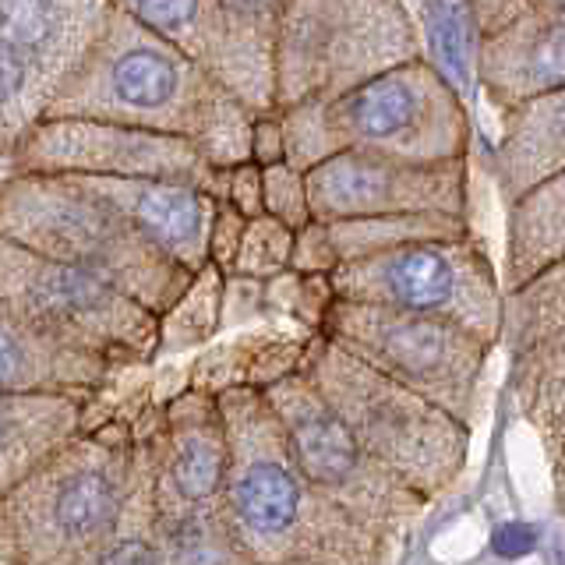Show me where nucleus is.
<instances>
[{
	"label": "nucleus",
	"mask_w": 565,
	"mask_h": 565,
	"mask_svg": "<svg viewBox=\"0 0 565 565\" xmlns=\"http://www.w3.org/2000/svg\"><path fill=\"white\" fill-rule=\"evenodd\" d=\"M43 117H88L188 138L212 167L252 159L255 110L205 64L110 8L82 64L61 82Z\"/></svg>",
	"instance_id": "f257e3e1"
},
{
	"label": "nucleus",
	"mask_w": 565,
	"mask_h": 565,
	"mask_svg": "<svg viewBox=\"0 0 565 565\" xmlns=\"http://www.w3.org/2000/svg\"><path fill=\"white\" fill-rule=\"evenodd\" d=\"M226 424L223 509L255 565H388L393 547L371 537L297 470L287 438L258 388L216 396Z\"/></svg>",
	"instance_id": "f03ea898"
},
{
	"label": "nucleus",
	"mask_w": 565,
	"mask_h": 565,
	"mask_svg": "<svg viewBox=\"0 0 565 565\" xmlns=\"http://www.w3.org/2000/svg\"><path fill=\"white\" fill-rule=\"evenodd\" d=\"M114 393V385H110ZM106 396L85 428L0 499V565H82L110 534L135 477V414Z\"/></svg>",
	"instance_id": "7ed1b4c3"
},
{
	"label": "nucleus",
	"mask_w": 565,
	"mask_h": 565,
	"mask_svg": "<svg viewBox=\"0 0 565 565\" xmlns=\"http://www.w3.org/2000/svg\"><path fill=\"white\" fill-rule=\"evenodd\" d=\"M287 163L311 170L347 149L388 152L417 163L470 156V110L428 57L403 61L329 99L279 106Z\"/></svg>",
	"instance_id": "20e7f679"
},
{
	"label": "nucleus",
	"mask_w": 565,
	"mask_h": 565,
	"mask_svg": "<svg viewBox=\"0 0 565 565\" xmlns=\"http://www.w3.org/2000/svg\"><path fill=\"white\" fill-rule=\"evenodd\" d=\"M0 237L114 282L152 315H163L191 279L71 173L0 177Z\"/></svg>",
	"instance_id": "39448f33"
},
{
	"label": "nucleus",
	"mask_w": 565,
	"mask_h": 565,
	"mask_svg": "<svg viewBox=\"0 0 565 565\" xmlns=\"http://www.w3.org/2000/svg\"><path fill=\"white\" fill-rule=\"evenodd\" d=\"M300 371L358 446L428 505L446 499L463 477L473 428L435 403L379 375L322 332L308 340Z\"/></svg>",
	"instance_id": "423d86ee"
},
{
	"label": "nucleus",
	"mask_w": 565,
	"mask_h": 565,
	"mask_svg": "<svg viewBox=\"0 0 565 565\" xmlns=\"http://www.w3.org/2000/svg\"><path fill=\"white\" fill-rule=\"evenodd\" d=\"M414 57H424V35L403 0H287L273 50V99H329Z\"/></svg>",
	"instance_id": "0eeeda50"
},
{
	"label": "nucleus",
	"mask_w": 565,
	"mask_h": 565,
	"mask_svg": "<svg viewBox=\"0 0 565 565\" xmlns=\"http://www.w3.org/2000/svg\"><path fill=\"white\" fill-rule=\"evenodd\" d=\"M0 305L46 340L117 371L156 364L159 315L75 265L0 237Z\"/></svg>",
	"instance_id": "6e6552de"
},
{
	"label": "nucleus",
	"mask_w": 565,
	"mask_h": 565,
	"mask_svg": "<svg viewBox=\"0 0 565 565\" xmlns=\"http://www.w3.org/2000/svg\"><path fill=\"white\" fill-rule=\"evenodd\" d=\"M262 396L273 406L294 463L311 488L371 537L399 552L431 505L358 446L305 371L273 382Z\"/></svg>",
	"instance_id": "1a4fd4ad"
},
{
	"label": "nucleus",
	"mask_w": 565,
	"mask_h": 565,
	"mask_svg": "<svg viewBox=\"0 0 565 565\" xmlns=\"http://www.w3.org/2000/svg\"><path fill=\"white\" fill-rule=\"evenodd\" d=\"M329 282L335 297L353 305L441 318L491 347L502 340V276L473 230L463 237L399 244L343 262L329 273Z\"/></svg>",
	"instance_id": "9d476101"
},
{
	"label": "nucleus",
	"mask_w": 565,
	"mask_h": 565,
	"mask_svg": "<svg viewBox=\"0 0 565 565\" xmlns=\"http://www.w3.org/2000/svg\"><path fill=\"white\" fill-rule=\"evenodd\" d=\"M379 375L406 385L459 424L473 428L481 414L484 375L494 347L481 335L428 315L335 297L318 329Z\"/></svg>",
	"instance_id": "9b49d317"
},
{
	"label": "nucleus",
	"mask_w": 565,
	"mask_h": 565,
	"mask_svg": "<svg viewBox=\"0 0 565 565\" xmlns=\"http://www.w3.org/2000/svg\"><path fill=\"white\" fill-rule=\"evenodd\" d=\"M226 170L212 167L188 138L88 117H40L18 135L8 173H78V177H156L226 194Z\"/></svg>",
	"instance_id": "f8f14e48"
},
{
	"label": "nucleus",
	"mask_w": 565,
	"mask_h": 565,
	"mask_svg": "<svg viewBox=\"0 0 565 565\" xmlns=\"http://www.w3.org/2000/svg\"><path fill=\"white\" fill-rule=\"evenodd\" d=\"M311 220L406 216L446 212L470 220V163L467 156L417 163L388 152L347 149L305 170Z\"/></svg>",
	"instance_id": "ddd939ff"
},
{
	"label": "nucleus",
	"mask_w": 565,
	"mask_h": 565,
	"mask_svg": "<svg viewBox=\"0 0 565 565\" xmlns=\"http://www.w3.org/2000/svg\"><path fill=\"white\" fill-rule=\"evenodd\" d=\"M226 424L220 399L191 385L156 399V494L181 505H220Z\"/></svg>",
	"instance_id": "4468645a"
},
{
	"label": "nucleus",
	"mask_w": 565,
	"mask_h": 565,
	"mask_svg": "<svg viewBox=\"0 0 565 565\" xmlns=\"http://www.w3.org/2000/svg\"><path fill=\"white\" fill-rule=\"evenodd\" d=\"M78 181L103 194L141 237L184 273H199L209 265V223L216 209L209 191L156 177H78Z\"/></svg>",
	"instance_id": "2eb2a0df"
},
{
	"label": "nucleus",
	"mask_w": 565,
	"mask_h": 565,
	"mask_svg": "<svg viewBox=\"0 0 565 565\" xmlns=\"http://www.w3.org/2000/svg\"><path fill=\"white\" fill-rule=\"evenodd\" d=\"M110 8V0H0V43L22 53L57 93L96 43Z\"/></svg>",
	"instance_id": "dca6fc26"
},
{
	"label": "nucleus",
	"mask_w": 565,
	"mask_h": 565,
	"mask_svg": "<svg viewBox=\"0 0 565 565\" xmlns=\"http://www.w3.org/2000/svg\"><path fill=\"white\" fill-rule=\"evenodd\" d=\"M473 82L509 110L530 96L565 85V18H534L477 40Z\"/></svg>",
	"instance_id": "f3484780"
},
{
	"label": "nucleus",
	"mask_w": 565,
	"mask_h": 565,
	"mask_svg": "<svg viewBox=\"0 0 565 565\" xmlns=\"http://www.w3.org/2000/svg\"><path fill=\"white\" fill-rule=\"evenodd\" d=\"M103 393H0V499L99 411Z\"/></svg>",
	"instance_id": "a211bd4d"
},
{
	"label": "nucleus",
	"mask_w": 565,
	"mask_h": 565,
	"mask_svg": "<svg viewBox=\"0 0 565 565\" xmlns=\"http://www.w3.org/2000/svg\"><path fill=\"white\" fill-rule=\"evenodd\" d=\"M120 375L128 371L46 340L0 305V393H106Z\"/></svg>",
	"instance_id": "6ab92c4d"
},
{
	"label": "nucleus",
	"mask_w": 565,
	"mask_h": 565,
	"mask_svg": "<svg viewBox=\"0 0 565 565\" xmlns=\"http://www.w3.org/2000/svg\"><path fill=\"white\" fill-rule=\"evenodd\" d=\"M502 138L491 152V177L505 205L565 167V85L502 110Z\"/></svg>",
	"instance_id": "aec40b11"
},
{
	"label": "nucleus",
	"mask_w": 565,
	"mask_h": 565,
	"mask_svg": "<svg viewBox=\"0 0 565 565\" xmlns=\"http://www.w3.org/2000/svg\"><path fill=\"white\" fill-rule=\"evenodd\" d=\"M315 332L297 326H252L234 340L199 353L188 371L184 385L220 396L226 388H258L265 393L273 382L300 371V358Z\"/></svg>",
	"instance_id": "412c9836"
},
{
	"label": "nucleus",
	"mask_w": 565,
	"mask_h": 565,
	"mask_svg": "<svg viewBox=\"0 0 565 565\" xmlns=\"http://www.w3.org/2000/svg\"><path fill=\"white\" fill-rule=\"evenodd\" d=\"M287 0H216L220 82L252 110H273V50Z\"/></svg>",
	"instance_id": "4be33fe9"
},
{
	"label": "nucleus",
	"mask_w": 565,
	"mask_h": 565,
	"mask_svg": "<svg viewBox=\"0 0 565 565\" xmlns=\"http://www.w3.org/2000/svg\"><path fill=\"white\" fill-rule=\"evenodd\" d=\"M82 565H167L156 509V399L135 414V477L117 520Z\"/></svg>",
	"instance_id": "5701e85b"
},
{
	"label": "nucleus",
	"mask_w": 565,
	"mask_h": 565,
	"mask_svg": "<svg viewBox=\"0 0 565 565\" xmlns=\"http://www.w3.org/2000/svg\"><path fill=\"white\" fill-rule=\"evenodd\" d=\"M565 258V167L544 177L516 202L505 216V265L502 290H516L541 269Z\"/></svg>",
	"instance_id": "b1692460"
},
{
	"label": "nucleus",
	"mask_w": 565,
	"mask_h": 565,
	"mask_svg": "<svg viewBox=\"0 0 565 565\" xmlns=\"http://www.w3.org/2000/svg\"><path fill=\"white\" fill-rule=\"evenodd\" d=\"M509 396L541 438V449L565 446V335L509 353Z\"/></svg>",
	"instance_id": "393cba45"
},
{
	"label": "nucleus",
	"mask_w": 565,
	"mask_h": 565,
	"mask_svg": "<svg viewBox=\"0 0 565 565\" xmlns=\"http://www.w3.org/2000/svg\"><path fill=\"white\" fill-rule=\"evenodd\" d=\"M315 223L322 230L332 269L343 262H358L399 244L446 241V237L470 234V220L446 216V212H406V216H358V220H332V223L315 220Z\"/></svg>",
	"instance_id": "a878e982"
},
{
	"label": "nucleus",
	"mask_w": 565,
	"mask_h": 565,
	"mask_svg": "<svg viewBox=\"0 0 565 565\" xmlns=\"http://www.w3.org/2000/svg\"><path fill=\"white\" fill-rule=\"evenodd\" d=\"M167 565H255L220 505H181L156 494Z\"/></svg>",
	"instance_id": "bb28decb"
},
{
	"label": "nucleus",
	"mask_w": 565,
	"mask_h": 565,
	"mask_svg": "<svg viewBox=\"0 0 565 565\" xmlns=\"http://www.w3.org/2000/svg\"><path fill=\"white\" fill-rule=\"evenodd\" d=\"M558 335H565V258L505 294L499 347L520 353Z\"/></svg>",
	"instance_id": "cd10ccee"
},
{
	"label": "nucleus",
	"mask_w": 565,
	"mask_h": 565,
	"mask_svg": "<svg viewBox=\"0 0 565 565\" xmlns=\"http://www.w3.org/2000/svg\"><path fill=\"white\" fill-rule=\"evenodd\" d=\"M220 332H223V273L216 265H202L199 273H191L181 297L159 315L156 361L199 350L216 340Z\"/></svg>",
	"instance_id": "c85d7f7f"
},
{
	"label": "nucleus",
	"mask_w": 565,
	"mask_h": 565,
	"mask_svg": "<svg viewBox=\"0 0 565 565\" xmlns=\"http://www.w3.org/2000/svg\"><path fill=\"white\" fill-rule=\"evenodd\" d=\"M110 4L120 8L124 14H131L138 25H146L159 40L184 50L188 57L205 64L216 75V57H220L216 0H110Z\"/></svg>",
	"instance_id": "c756f323"
},
{
	"label": "nucleus",
	"mask_w": 565,
	"mask_h": 565,
	"mask_svg": "<svg viewBox=\"0 0 565 565\" xmlns=\"http://www.w3.org/2000/svg\"><path fill=\"white\" fill-rule=\"evenodd\" d=\"M53 99V85L35 71L22 53L0 43V146H14L43 117Z\"/></svg>",
	"instance_id": "7c9ffc66"
},
{
	"label": "nucleus",
	"mask_w": 565,
	"mask_h": 565,
	"mask_svg": "<svg viewBox=\"0 0 565 565\" xmlns=\"http://www.w3.org/2000/svg\"><path fill=\"white\" fill-rule=\"evenodd\" d=\"M290 255H294V230L262 212V216L247 220L230 276L273 279L290 269Z\"/></svg>",
	"instance_id": "2f4dec72"
},
{
	"label": "nucleus",
	"mask_w": 565,
	"mask_h": 565,
	"mask_svg": "<svg viewBox=\"0 0 565 565\" xmlns=\"http://www.w3.org/2000/svg\"><path fill=\"white\" fill-rule=\"evenodd\" d=\"M262 212L290 226L294 234L311 223V202H308V177L305 170L290 167L287 159L273 167H262Z\"/></svg>",
	"instance_id": "473e14b6"
},
{
	"label": "nucleus",
	"mask_w": 565,
	"mask_h": 565,
	"mask_svg": "<svg viewBox=\"0 0 565 565\" xmlns=\"http://www.w3.org/2000/svg\"><path fill=\"white\" fill-rule=\"evenodd\" d=\"M477 40L534 18H565V0H467Z\"/></svg>",
	"instance_id": "72a5a7b5"
},
{
	"label": "nucleus",
	"mask_w": 565,
	"mask_h": 565,
	"mask_svg": "<svg viewBox=\"0 0 565 565\" xmlns=\"http://www.w3.org/2000/svg\"><path fill=\"white\" fill-rule=\"evenodd\" d=\"M244 226H247L244 212H237L230 202L216 199V209H212V223H209V265H216L223 276H230V269H234Z\"/></svg>",
	"instance_id": "f704fd0d"
},
{
	"label": "nucleus",
	"mask_w": 565,
	"mask_h": 565,
	"mask_svg": "<svg viewBox=\"0 0 565 565\" xmlns=\"http://www.w3.org/2000/svg\"><path fill=\"white\" fill-rule=\"evenodd\" d=\"M255 322H265L262 279L223 276V332L226 329H252Z\"/></svg>",
	"instance_id": "c9c22d12"
},
{
	"label": "nucleus",
	"mask_w": 565,
	"mask_h": 565,
	"mask_svg": "<svg viewBox=\"0 0 565 565\" xmlns=\"http://www.w3.org/2000/svg\"><path fill=\"white\" fill-rule=\"evenodd\" d=\"M287 159V138H282V117L279 106L273 110H258L252 120V163L273 167Z\"/></svg>",
	"instance_id": "e433bc0d"
},
{
	"label": "nucleus",
	"mask_w": 565,
	"mask_h": 565,
	"mask_svg": "<svg viewBox=\"0 0 565 565\" xmlns=\"http://www.w3.org/2000/svg\"><path fill=\"white\" fill-rule=\"evenodd\" d=\"M223 202H230L237 212H244L247 220L262 216V167L258 163H237L226 170V194Z\"/></svg>",
	"instance_id": "4c0bfd02"
},
{
	"label": "nucleus",
	"mask_w": 565,
	"mask_h": 565,
	"mask_svg": "<svg viewBox=\"0 0 565 565\" xmlns=\"http://www.w3.org/2000/svg\"><path fill=\"white\" fill-rule=\"evenodd\" d=\"M544 459H547V470H552V499H555V509L565 523V446L544 452Z\"/></svg>",
	"instance_id": "58836bf2"
},
{
	"label": "nucleus",
	"mask_w": 565,
	"mask_h": 565,
	"mask_svg": "<svg viewBox=\"0 0 565 565\" xmlns=\"http://www.w3.org/2000/svg\"><path fill=\"white\" fill-rule=\"evenodd\" d=\"M8 156H11V146H0V177L8 173Z\"/></svg>",
	"instance_id": "ea45409f"
},
{
	"label": "nucleus",
	"mask_w": 565,
	"mask_h": 565,
	"mask_svg": "<svg viewBox=\"0 0 565 565\" xmlns=\"http://www.w3.org/2000/svg\"><path fill=\"white\" fill-rule=\"evenodd\" d=\"M282 565H308V562H282Z\"/></svg>",
	"instance_id": "a19ab883"
}]
</instances>
